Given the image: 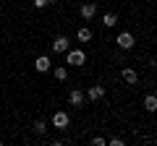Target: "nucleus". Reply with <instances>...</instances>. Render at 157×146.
<instances>
[{
  "label": "nucleus",
  "mask_w": 157,
  "mask_h": 146,
  "mask_svg": "<svg viewBox=\"0 0 157 146\" xmlns=\"http://www.w3.org/2000/svg\"><path fill=\"white\" fill-rule=\"evenodd\" d=\"M0 146H3V141H0Z\"/></svg>",
  "instance_id": "obj_19"
},
{
  "label": "nucleus",
  "mask_w": 157,
  "mask_h": 146,
  "mask_svg": "<svg viewBox=\"0 0 157 146\" xmlns=\"http://www.w3.org/2000/svg\"><path fill=\"white\" fill-rule=\"evenodd\" d=\"M45 130H47L45 120H37V123H34V133H37V136H45Z\"/></svg>",
  "instance_id": "obj_14"
},
{
  "label": "nucleus",
  "mask_w": 157,
  "mask_h": 146,
  "mask_svg": "<svg viewBox=\"0 0 157 146\" xmlns=\"http://www.w3.org/2000/svg\"><path fill=\"white\" fill-rule=\"evenodd\" d=\"M34 8H37V11H42V8H47V3H45V0H34Z\"/></svg>",
  "instance_id": "obj_16"
},
{
  "label": "nucleus",
  "mask_w": 157,
  "mask_h": 146,
  "mask_svg": "<svg viewBox=\"0 0 157 146\" xmlns=\"http://www.w3.org/2000/svg\"><path fill=\"white\" fill-rule=\"evenodd\" d=\"M115 45L121 47V50H131V47H134V34L131 31H121L115 37Z\"/></svg>",
  "instance_id": "obj_3"
},
{
  "label": "nucleus",
  "mask_w": 157,
  "mask_h": 146,
  "mask_svg": "<svg viewBox=\"0 0 157 146\" xmlns=\"http://www.w3.org/2000/svg\"><path fill=\"white\" fill-rule=\"evenodd\" d=\"M115 24H118V16H115V13H105V16H102V26H105V29H113Z\"/></svg>",
  "instance_id": "obj_12"
},
{
  "label": "nucleus",
  "mask_w": 157,
  "mask_h": 146,
  "mask_svg": "<svg viewBox=\"0 0 157 146\" xmlns=\"http://www.w3.org/2000/svg\"><path fill=\"white\" fill-rule=\"evenodd\" d=\"M68 47H71L68 37H55V39H52V45H50V50H52V52H66Z\"/></svg>",
  "instance_id": "obj_7"
},
{
  "label": "nucleus",
  "mask_w": 157,
  "mask_h": 146,
  "mask_svg": "<svg viewBox=\"0 0 157 146\" xmlns=\"http://www.w3.org/2000/svg\"><path fill=\"white\" fill-rule=\"evenodd\" d=\"M92 144H94V146H105V144H107V141H105V138H102V136H97V138H92Z\"/></svg>",
  "instance_id": "obj_15"
},
{
  "label": "nucleus",
  "mask_w": 157,
  "mask_h": 146,
  "mask_svg": "<svg viewBox=\"0 0 157 146\" xmlns=\"http://www.w3.org/2000/svg\"><path fill=\"white\" fill-rule=\"evenodd\" d=\"M34 68H37V73H47L52 68V63H50V57H47V55H39L37 60H34Z\"/></svg>",
  "instance_id": "obj_8"
},
{
  "label": "nucleus",
  "mask_w": 157,
  "mask_h": 146,
  "mask_svg": "<svg viewBox=\"0 0 157 146\" xmlns=\"http://www.w3.org/2000/svg\"><path fill=\"white\" fill-rule=\"evenodd\" d=\"M78 13H81V18H84V21H89V18H94V13H97V3H81V8H78Z\"/></svg>",
  "instance_id": "obj_6"
},
{
  "label": "nucleus",
  "mask_w": 157,
  "mask_h": 146,
  "mask_svg": "<svg viewBox=\"0 0 157 146\" xmlns=\"http://www.w3.org/2000/svg\"><path fill=\"white\" fill-rule=\"evenodd\" d=\"M45 3H47V5H52V3H58V0H45Z\"/></svg>",
  "instance_id": "obj_18"
},
{
  "label": "nucleus",
  "mask_w": 157,
  "mask_h": 146,
  "mask_svg": "<svg viewBox=\"0 0 157 146\" xmlns=\"http://www.w3.org/2000/svg\"><path fill=\"white\" fill-rule=\"evenodd\" d=\"M92 39V29L89 26H81L78 29V42H89Z\"/></svg>",
  "instance_id": "obj_13"
},
{
  "label": "nucleus",
  "mask_w": 157,
  "mask_h": 146,
  "mask_svg": "<svg viewBox=\"0 0 157 146\" xmlns=\"http://www.w3.org/2000/svg\"><path fill=\"white\" fill-rule=\"evenodd\" d=\"M63 55H66V65H76V68H78V65H84V63H86V52L78 50V47H76V50H71V47H68Z\"/></svg>",
  "instance_id": "obj_1"
},
{
  "label": "nucleus",
  "mask_w": 157,
  "mask_h": 146,
  "mask_svg": "<svg viewBox=\"0 0 157 146\" xmlns=\"http://www.w3.org/2000/svg\"><path fill=\"white\" fill-rule=\"evenodd\" d=\"M144 110H147V112H155V110H157V97L155 94H147L144 97Z\"/></svg>",
  "instance_id": "obj_11"
},
{
  "label": "nucleus",
  "mask_w": 157,
  "mask_h": 146,
  "mask_svg": "<svg viewBox=\"0 0 157 146\" xmlns=\"http://www.w3.org/2000/svg\"><path fill=\"white\" fill-rule=\"evenodd\" d=\"M68 102H71V107H84V102H86V94L81 89H73L71 94H68Z\"/></svg>",
  "instance_id": "obj_5"
},
{
  "label": "nucleus",
  "mask_w": 157,
  "mask_h": 146,
  "mask_svg": "<svg viewBox=\"0 0 157 146\" xmlns=\"http://www.w3.org/2000/svg\"><path fill=\"white\" fill-rule=\"evenodd\" d=\"M102 97H105V86H92L89 91H86V99H92V102H97V99H102Z\"/></svg>",
  "instance_id": "obj_9"
},
{
  "label": "nucleus",
  "mask_w": 157,
  "mask_h": 146,
  "mask_svg": "<svg viewBox=\"0 0 157 146\" xmlns=\"http://www.w3.org/2000/svg\"><path fill=\"white\" fill-rule=\"evenodd\" d=\"M68 123H71V118H68V112H63V110H58V112L52 115V128L66 130V128H68Z\"/></svg>",
  "instance_id": "obj_2"
},
{
  "label": "nucleus",
  "mask_w": 157,
  "mask_h": 146,
  "mask_svg": "<svg viewBox=\"0 0 157 146\" xmlns=\"http://www.w3.org/2000/svg\"><path fill=\"white\" fill-rule=\"evenodd\" d=\"M121 78H123L128 86H136L139 84V73H136L134 68H121Z\"/></svg>",
  "instance_id": "obj_4"
},
{
  "label": "nucleus",
  "mask_w": 157,
  "mask_h": 146,
  "mask_svg": "<svg viewBox=\"0 0 157 146\" xmlns=\"http://www.w3.org/2000/svg\"><path fill=\"white\" fill-rule=\"evenodd\" d=\"M52 71V76H55V81H66L68 78V68L66 65H55V68H50Z\"/></svg>",
  "instance_id": "obj_10"
},
{
  "label": "nucleus",
  "mask_w": 157,
  "mask_h": 146,
  "mask_svg": "<svg viewBox=\"0 0 157 146\" xmlns=\"http://www.w3.org/2000/svg\"><path fill=\"white\" fill-rule=\"evenodd\" d=\"M107 144H110V146H123V141H121V138H110Z\"/></svg>",
  "instance_id": "obj_17"
}]
</instances>
